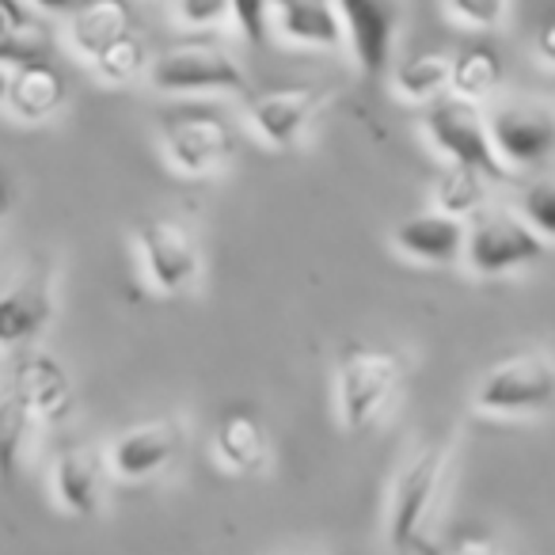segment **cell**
Masks as SVG:
<instances>
[{"label": "cell", "mask_w": 555, "mask_h": 555, "mask_svg": "<svg viewBox=\"0 0 555 555\" xmlns=\"http://www.w3.org/2000/svg\"><path fill=\"white\" fill-rule=\"evenodd\" d=\"M400 377H403V362L396 350L347 347L339 358V377H335L339 423L347 430H365L388 408L392 392L400 388Z\"/></svg>", "instance_id": "cell-1"}, {"label": "cell", "mask_w": 555, "mask_h": 555, "mask_svg": "<svg viewBox=\"0 0 555 555\" xmlns=\"http://www.w3.org/2000/svg\"><path fill=\"white\" fill-rule=\"evenodd\" d=\"M555 370L547 350L514 354L491 365L476 388V408L487 415H537L552 408Z\"/></svg>", "instance_id": "cell-2"}, {"label": "cell", "mask_w": 555, "mask_h": 555, "mask_svg": "<svg viewBox=\"0 0 555 555\" xmlns=\"http://www.w3.org/2000/svg\"><path fill=\"white\" fill-rule=\"evenodd\" d=\"M449 464V438L426 441L415 456L400 468L392 487V502H388V544L392 547H415L418 532H423L426 517H430L434 494L441 487Z\"/></svg>", "instance_id": "cell-3"}, {"label": "cell", "mask_w": 555, "mask_h": 555, "mask_svg": "<svg viewBox=\"0 0 555 555\" xmlns=\"http://www.w3.org/2000/svg\"><path fill=\"white\" fill-rule=\"evenodd\" d=\"M153 88L171 95H198V92H244L247 77L240 62L209 42H183L164 50L149 62Z\"/></svg>", "instance_id": "cell-4"}, {"label": "cell", "mask_w": 555, "mask_h": 555, "mask_svg": "<svg viewBox=\"0 0 555 555\" xmlns=\"http://www.w3.org/2000/svg\"><path fill=\"white\" fill-rule=\"evenodd\" d=\"M547 244L525 217L514 214H487L464 232V255H468L472 270L483 278H499L509 270H521L529 262L544 259Z\"/></svg>", "instance_id": "cell-5"}, {"label": "cell", "mask_w": 555, "mask_h": 555, "mask_svg": "<svg viewBox=\"0 0 555 555\" xmlns=\"http://www.w3.org/2000/svg\"><path fill=\"white\" fill-rule=\"evenodd\" d=\"M160 138L164 153L176 164L183 176H206L217 171L232 156L236 141L221 115L214 111H194V107H176L160 118Z\"/></svg>", "instance_id": "cell-6"}, {"label": "cell", "mask_w": 555, "mask_h": 555, "mask_svg": "<svg viewBox=\"0 0 555 555\" xmlns=\"http://www.w3.org/2000/svg\"><path fill=\"white\" fill-rule=\"evenodd\" d=\"M426 133L430 141L456 164H472L479 168L487 179H499L502 171V156L494 153L491 133H487V118L476 111V103L468 100H441L426 111Z\"/></svg>", "instance_id": "cell-7"}, {"label": "cell", "mask_w": 555, "mask_h": 555, "mask_svg": "<svg viewBox=\"0 0 555 555\" xmlns=\"http://www.w3.org/2000/svg\"><path fill=\"white\" fill-rule=\"evenodd\" d=\"M487 133H491V145L502 156V164H514V168L544 164L555 145L552 107L540 100L506 103L487 118Z\"/></svg>", "instance_id": "cell-8"}, {"label": "cell", "mask_w": 555, "mask_h": 555, "mask_svg": "<svg viewBox=\"0 0 555 555\" xmlns=\"http://www.w3.org/2000/svg\"><path fill=\"white\" fill-rule=\"evenodd\" d=\"M138 251L145 259L149 282L160 294H183L198 278V240H194V232L186 224L168 221V217H153V221H145L138 229Z\"/></svg>", "instance_id": "cell-9"}, {"label": "cell", "mask_w": 555, "mask_h": 555, "mask_svg": "<svg viewBox=\"0 0 555 555\" xmlns=\"http://www.w3.org/2000/svg\"><path fill=\"white\" fill-rule=\"evenodd\" d=\"M332 4L343 20V35H350L358 65L365 73L388 69L403 0H332Z\"/></svg>", "instance_id": "cell-10"}, {"label": "cell", "mask_w": 555, "mask_h": 555, "mask_svg": "<svg viewBox=\"0 0 555 555\" xmlns=\"http://www.w3.org/2000/svg\"><path fill=\"white\" fill-rule=\"evenodd\" d=\"M183 449V426L176 418H149L115 438L107 453V468L122 479H149L164 472Z\"/></svg>", "instance_id": "cell-11"}, {"label": "cell", "mask_w": 555, "mask_h": 555, "mask_svg": "<svg viewBox=\"0 0 555 555\" xmlns=\"http://www.w3.org/2000/svg\"><path fill=\"white\" fill-rule=\"evenodd\" d=\"M327 88L317 85H294V88H274V92H262L259 100H251V122L259 130V138L274 149H289L305 130H309L312 118L324 111Z\"/></svg>", "instance_id": "cell-12"}, {"label": "cell", "mask_w": 555, "mask_h": 555, "mask_svg": "<svg viewBox=\"0 0 555 555\" xmlns=\"http://www.w3.org/2000/svg\"><path fill=\"white\" fill-rule=\"evenodd\" d=\"M9 392L20 396V403L31 411L35 423H62L73 411V380L65 373V365L47 350L20 358Z\"/></svg>", "instance_id": "cell-13"}, {"label": "cell", "mask_w": 555, "mask_h": 555, "mask_svg": "<svg viewBox=\"0 0 555 555\" xmlns=\"http://www.w3.org/2000/svg\"><path fill=\"white\" fill-rule=\"evenodd\" d=\"M50 312H54V278L39 262L27 274H20L16 286L0 294V347L31 343L47 327Z\"/></svg>", "instance_id": "cell-14"}, {"label": "cell", "mask_w": 555, "mask_h": 555, "mask_svg": "<svg viewBox=\"0 0 555 555\" xmlns=\"http://www.w3.org/2000/svg\"><path fill=\"white\" fill-rule=\"evenodd\" d=\"M464 217H453L446 209H426V214H415L408 221L396 224L392 244L400 255L415 262H426V267H449L464 255Z\"/></svg>", "instance_id": "cell-15"}, {"label": "cell", "mask_w": 555, "mask_h": 555, "mask_svg": "<svg viewBox=\"0 0 555 555\" xmlns=\"http://www.w3.org/2000/svg\"><path fill=\"white\" fill-rule=\"evenodd\" d=\"M103 476H107V456L92 441L65 446L54 456V494L57 506L73 517H92L100 506Z\"/></svg>", "instance_id": "cell-16"}, {"label": "cell", "mask_w": 555, "mask_h": 555, "mask_svg": "<svg viewBox=\"0 0 555 555\" xmlns=\"http://www.w3.org/2000/svg\"><path fill=\"white\" fill-rule=\"evenodd\" d=\"M267 24L297 47H343V20L332 0H267Z\"/></svg>", "instance_id": "cell-17"}, {"label": "cell", "mask_w": 555, "mask_h": 555, "mask_svg": "<svg viewBox=\"0 0 555 555\" xmlns=\"http://www.w3.org/2000/svg\"><path fill=\"white\" fill-rule=\"evenodd\" d=\"M69 95L62 73L50 65V57L27 65H12L9 88H4V103L12 107V115L24 118V122H42V118L57 115Z\"/></svg>", "instance_id": "cell-18"}, {"label": "cell", "mask_w": 555, "mask_h": 555, "mask_svg": "<svg viewBox=\"0 0 555 555\" xmlns=\"http://www.w3.org/2000/svg\"><path fill=\"white\" fill-rule=\"evenodd\" d=\"M69 39L85 57H95L118 35L133 31L130 4L126 0H77L69 9Z\"/></svg>", "instance_id": "cell-19"}, {"label": "cell", "mask_w": 555, "mask_h": 555, "mask_svg": "<svg viewBox=\"0 0 555 555\" xmlns=\"http://www.w3.org/2000/svg\"><path fill=\"white\" fill-rule=\"evenodd\" d=\"M214 449L224 468L232 472H255L267 461V430L251 411H232L221 418L214 434Z\"/></svg>", "instance_id": "cell-20"}, {"label": "cell", "mask_w": 555, "mask_h": 555, "mask_svg": "<svg viewBox=\"0 0 555 555\" xmlns=\"http://www.w3.org/2000/svg\"><path fill=\"white\" fill-rule=\"evenodd\" d=\"M499 85H502V62L491 47H468L453 57L449 88H453L461 100H468V103L491 100Z\"/></svg>", "instance_id": "cell-21"}, {"label": "cell", "mask_w": 555, "mask_h": 555, "mask_svg": "<svg viewBox=\"0 0 555 555\" xmlns=\"http://www.w3.org/2000/svg\"><path fill=\"white\" fill-rule=\"evenodd\" d=\"M449 69H453V57L441 54V50H426V54H415L392 73V88L408 103L438 100L449 88Z\"/></svg>", "instance_id": "cell-22"}, {"label": "cell", "mask_w": 555, "mask_h": 555, "mask_svg": "<svg viewBox=\"0 0 555 555\" xmlns=\"http://www.w3.org/2000/svg\"><path fill=\"white\" fill-rule=\"evenodd\" d=\"M35 426V415L20 403V396H0V487H9L24 461L27 434Z\"/></svg>", "instance_id": "cell-23"}, {"label": "cell", "mask_w": 555, "mask_h": 555, "mask_svg": "<svg viewBox=\"0 0 555 555\" xmlns=\"http://www.w3.org/2000/svg\"><path fill=\"white\" fill-rule=\"evenodd\" d=\"M483 171L472 168V164L449 160V168L438 179V209L453 217H468L483 206Z\"/></svg>", "instance_id": "cell-24"}, {"label": "cell", "mask_w": 555, "mask_h": 555, "mask_svg": "<svg viewBox=\"0 0 555 555\" xmlns=\"http://www.w3.org/2000/svg\"><path fill=\"white\" fill-rule=\"evenodd\" d=\"M88 62L95 65L100 80H107V85H126V80H133L145 69V47L138 42V35L126 31V35H118L111 47H103L95 57H88Z\"/></svg>", "instance_id": "cell-25"}, {"label": "cell", "mask_w": 555, "mask_h": 555, "mask_svg": "<svg viewBox=\"0 0 555 555\" xmlns=\"http://www.w3.org/2000/svg\"><path fill=\"white\" fill-rule=\"evenodd\" d=\"M50 31L39 20L24 16L20 24H12L9 31L0 35V65H27L50 57Z\"/></svg>", "instance_id": "cell-26"}, {"label": "cell", "mask_w": 555, "mask_h": 555, "mask_svg": "<svg viewBox=\"0 0 555 555\" xmlns=\"http://www.w3.org/2000/svg\"><path fill=\"white\" fill-rule=\"evenodd\" d=\"M521 217L544 240L555 236V191H552V179H537V183H532L529 191H525Z\"/></svg>", "instance_id": "cell-27"}, {"label": "cell", "mask_w": 555, "mask_h": 555, "mask_svg": "<svg viewBox=\"0 0 555 555\" xmlns=\"http://www.w3.org/2000/svg\"><path fill=\"white\" fill-rule=\"evenodd\" d=\"M229 16L240 24V31L251 42H267L270 24H267V0H229Z\"/></svg>", "instance_id": "cell-28"}, {"label": "cell", "mask_w": 555, "mask_h": 555, "mask_svg": "<svg viewBox=\"0 0 555 555\" xmlns=\"http://www.w3.org/2000/svg\"><path fill=\"white\" fill-rule=\"evenodd\" d=\"M449 12L468 27H494L506 12V0H449Z\"/></svg>", "instance_id": "cell-29"}, {"label": "cell", "mask_w": 555, "mask_h": 555, "mask_svg": "<svg viewBox=\"0 0 555 555\" xmlns=\"http://www.w3.org/2000/svg\"><path fill=\"white\" fill-rule=\"evenodd\" d=\"M229 16V0H179V20L186 27H209Z\"/></svg>", "instance_id": "cell-30"}, {"label": "cell", "mask_w": 555, "mask_h": 555, "mask_svg": "<svg viewBox=\"0 0 555 555\" xmlns=\"http://www.w3.org/2000/svg\"><path fill=\"white\" fill-rule=\"evenodd\" d=\"M24 16H27V12L20 9V0H0V35L9 31L12 24H20Z\"/></svg>", "instance_id": "cell-31"}, {"label": "cell", "mask_w": 555, "mask_h": 555, "mask_svg": "<svg viewBox=\"0 0 555 555\" xmlns=\"http://www.w3.org/2000/svg\"><path fill=\"white\" fill-rule=\"evenodd\" d=\"M552 42H555V31H552V24H544L537 35V54H540V62H544V69H552Z\"/></svg>", "instance_id": "cell-32"}, {"label": "cell", "mask_w": 555, "mask_h": 555, "mask_svg": "<svg viewBox=\"0 0 555 555\" xmlns=\"http://www.w3.org/2000/svg\"><path fill=\"white\" fill-rule=\"evenodd\" d=\"M31 4H39V9H47V12H69L77 0H31Z\"/></svg>", "instance_id": "cell-33"}, {"label": "cell", "mask_w": 555, "mask_h": 555, "mask_svg": "<svg viewBox=\"0 0 555 555\" xmlns=\"http://www.w3.org/2000/svg\"><path fill=\"white\" fill-rule=\"evenodd\" d=\"M4 214H9V186L0 183V217H4Z\"/></svg>", "instance_id": "cell-34"}, {"label": "cell", "mask_w": 555, "mask_h": 555, "mask_svg": "<svg viewBox=\"0 0 555 555\" xmlns=\"http://www.w3.org/2000/svg\"><path fill=\"white\" fill-rule=\"evenodd\" d=\"M4 88H9V65H0V103H4Z\"/></svg>", "instance_id": "cell-35"}]
</instances>
